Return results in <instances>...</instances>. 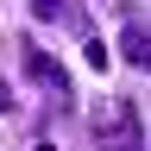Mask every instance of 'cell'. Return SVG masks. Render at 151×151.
<instances>
[{"mask_svg": "<svg viewBox=\"0 0 151 151\" xmlns=\"http://www.w3.org/2000/svg\"><path fill=\"white\" fill-rule=\"evenodd\" d=\"M82 50H88V69H107V44H101V38H88Z\"/></svg>", "mask_w": 151, "mask_h": 151, "instance_id": "obj_4", "label": "cell"}, {"mask_svg": "<svg viewBox=\"0 0 151 151\" xmlns=\"http://www.w3.org/2000/svg\"><path fill=\"white\" fill-rule=\"evenodd\" d=\"M25 76H32V82H44V88H57V94H63V69H57V63H50L44 50H25Z\"/></svg>", "mask_w": 151, "mask_h": 151, "instance_id": "obj_2", "label": "cell"}, {"mask_svg": "<svg viewBox=\"0 0 151 151\" xmlns=\"http://www.w3.org/2000/svg\"><path fill=\"white\" fill-rule=\"evenodd\" d=\"M25 6H32L38 19H63V13H69V0H25Z\"/></svg>", "mask_w": 151, "mask_h": 151, "instance_id": "obj_3", "label": "cell"}, {"mask_svg": "<svg viewBox=\"0 0 151 151\" xmlns=\"http://www.w3.org/2000/svg\"><path fill=\"white\" fill-rule=\"evenodd\" d=\"M120 57H126L132 69H145V63H151V32H145V19H139V13H126V25H120Z\"/></svg>", "mask_w": 151, "mask_h": 151, "instance_id": "obj_1", "label": "cell"}]
</instances>
